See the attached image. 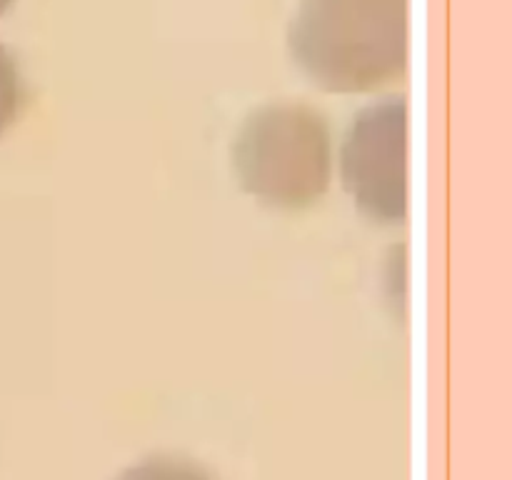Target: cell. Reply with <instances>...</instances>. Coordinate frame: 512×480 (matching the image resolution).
Segmentation results:
<instances>
[{"label": "cell", "mask_w": 512, "mask_h": 480, "mask_svg": "<svg viewBox=\"0 0 512 480\" xmlns=\"http://www.w3.org/2000/svg\"><path fill=\"white\" fill-rule=\"evenodd\" d=\"M115 480H213V475L195 460L178 455H153L130 465Z\"/></svg>", "instance_id": "277c9868"}, {"label": "cell", "mask_w": 512, "mask_h": 480, "mask_svg": "<svg viewBox=\"0 0 512 480\" xmlns=\"http://www.w3.org/2000/svg\"><path fill=\"white\" fill-rule=\"evenodd\" d=\"M23 105V80L18 63L5 45H0V135L13 125Z\"/></svg>", "instance_id": "5b68a950"}, {"label": "cell", "mask_w": 512, "mask_h": 480, "mask_svg": "<svg viewBox=\"0 0 512 480\" xmlns=\"http://www.w3.org/2000/svg\"><path fill=\"white\" fill-rule=\"evenodd\" d=\"M288 48L325 93L383 88L408 68V0H300Z\"/></svg>", "instance_id": "6da1fadb"}, {"label": "cell", "mask_w": 512, "mask_h": 480, "mask_svg": "<svg viewBox=\"0 0 512 480\" xmlns=\"http://www.w3.org/2000/svg\"><path fill=\"white\" fill-rule=\"evenodd\" d=\"M233 170L243 193L275 210L318 203L333 178V133L323 113L305 103H265L240 125Z\"/></svg>", "instance_id": "7a4b0ae2"}, {"label": "cell", "mask_w": 512, "mask_h": 480, "mask_svg": "<svg viewBox=\"0 0 512 480\" xmlns=\"http://www.w3.org/2000/svg\"><path fill=\"white\" fill-rule=\"evenodd\" d=\"M343 188L355 208L380 225L408 218V103L403 95L365 105L340 148Z\"/></svg>", "instance_id": "3957f363"}, {"label": "cell", "mask_w": 512, "mask_h": 480, "mask_svg": "<svg viewBox=\"0 0 512 480\" xmlns=\"http://www.w3.org/2000/svg\"><path fill=\"white\" fill-rule=\"evenodd\" d=\"M13 3H15V0H0V15H3L5 10H8Z\"/></svg>", "instance_id": "8992f818"}]
</instances>
